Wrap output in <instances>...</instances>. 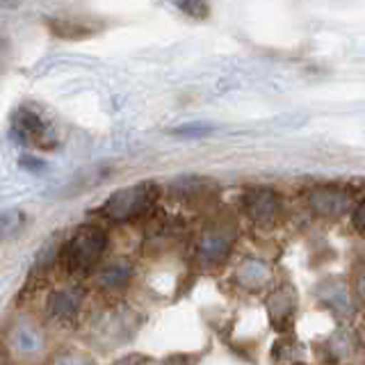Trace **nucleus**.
Segmentation results:
<instances>
[{
	"label": "nucleus",
	"instance_id": "39448f33",
	"mask_svg": "<svg viewBox=\"0 0 365 365\" xmlns=\"http://www.w3.org/2000/svg\"><path fill=\"white\" fill-rule=\"evenodd\" d=\"M174 3L182 14H187L190 19L208 16V5H205V0H174Z\"/></svg>",
	"mask_w": 365,
	"mask_h": 365
},
{
	"label": "nucleus",
	"instance_id": "20e7f679",
	"mask_svg": "<svg viewBox=\"0 0 365 365\" xmlns=\"http://www.w3.org/2000/svg\"><path fill=\"white\" fill-rule=\"evenodd\" d=\"M14 133L21 137L26 144H37L43 146L46 137H48V128L46 123L39 119V114L28 112V110H19L14 114Z\"/></svg>",
	"mask_w": 365,
	"mask_h": 365
},
{
	"label": "nucleus",
	"instance_id": "f03ea898",
	"mask_svg": "<svg viewBox=\"0 0 365 365\" xmlns=\"http://www.w3.org/2000/svg\"><path fill=\"white\" fill-rule=\"evenodd\" d=\"M153 201H155V187L148 185V182H142V185H133L114 192L108 199L103 212L114 222H123L144 215L153 205Z\"/></svg>",
	"mask_w": 365,
	"mask_h": 365
},
{
	"label": "nucleus",
	"instance_id": "f257e3e1",
	"mask_svg": "<svg viewBox=\"0 0 365 365\" xmlns=\"http://www.w3.org/2000/svg\"><path fill=\"white\" fill-rule=\"evenodd\" d=\"M108 245V237L101 228H80V231L68 240L62 251V262L66 272L85 274L96 265Z\"/></svg>",
	"mask_w": 365,
	"mask_h": 365
},
{
	"label": "nucleus",
	"instance_id": "7ed1b4c3",
	"mask_svg": "<svg viewBox=\"0 0 365 365\" xmlns=\"http://www.w3.org/2000/svg\"><path fill=\"white\" fill-rule=\"evenodd\" d=\"M245 210L256 222H272L279 210V199L272 190H251L245 197Z\"/></svg>",
	"mask_w": 365,
	"mask_h": 365
},
{
	"label": "nucleus",
	"instance_id": "423d86ee",
	"mask_svg": "<svg viewBox=\"0 0 365 365\" xmlns=\"http://www.w3.org/2000/svg\"><path fill=\"white\" fill-rule=\"evenodd\" d=\"M208 130H212V125L208 123H194V125H182V128H176V135H205Z\"/></svg>",
	"mask_w": 365,
	"mask_h": 365
},
{
	"label": "nucleus",
	"instance_id": "0eeeda50",
	"mask_svg": "<svg viewBox=\"0 0 365 365\" xmlns=\"http://www.w3.org/2000/svg\"><path fill=\"white\" fill-rule=\"evenodd\" d=\"M354 220H356V228L361 231V228H363V203L356 208V215H354Z\"/></svg>",
	"mask_w": 365,
	"mask_h": 365
}]
</instances>
